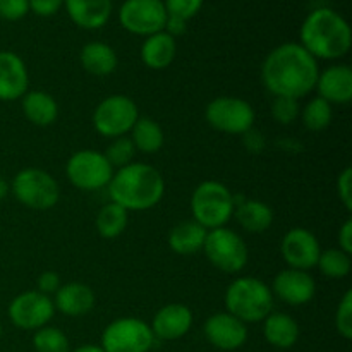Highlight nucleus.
Returning a JSON list of instances; mask_svg holds the SVG:
<instances>
[{
  "label": "nucleus",
  "instance_id": "nucleus-1",
  "mask_svg": "<svg viewBox=\"0 0 352 352\" xmlns=\"http://www.w3.org/2000/svg\"><path fill=\"white\" fill-rule=\"evenodd\" d=\"M318 62L299 43H282L265 57L261 81L274 96L302 98L315 89Z\"/></svg>",
  "mask_w": 352,
  "mask_h": 352
},
{
  "label": "nucleus",
  "instance_id": "nucleus-2",
  "mask_svg": "<svg viewBox=\"0 0 352 352\" xmlns=\"http://www.w3.org/2000/svg\"><path fill=\"white\" fill-rule=\"evenodd\" d=\"M109 196L127 212H144L162 201L165 181L160 172L146 164H129L113 172Z\"/></svg>",
  "mask_w": 352,
  "mask_h": 352
},
{
  "label": "nucleus",
  "instance_id": "nucleus-3",
  "mask_svg": "<svg viewBox=\"0 0 352 352\" xmlns=\"http://www.w3.org/2000/svg\"><path fill=\"white\" fill-rule=\"evenodd\" d=\"M301 47L315 58L336 60L349 54L351 26L337 10L318 7L306 16L301 26Z\"/></svg>",
  "mask_w": 352,
  "mask_h": 352
},
{
  "label": "nucleus",
  "instance_id": "nucleus-4",
  "mask_svg": "<svg viewBox=\"0 0 352 352\" xmlns=\"http://www.w3.org/2000/svg\"><path fill=\"white\" fill-rule=\"evenodd\" d=\"M226 308L243 323L263 322L274 308V294L260 278L241 277L227 287Z\"/></svg>",
  "mask_w": 352,
  "mask_h": 352
},
{
  "label": "nucleus",
  "instance_id": "nucleus-5",
  "mask_svg": "<svg viewBox=\"0 0 352 352\" xmlns=\"http://www.w3.org/2000/svg\"><path fill=\"white\" fill-rule=\"evenodd\" d=\"M236 198L226 184L219 181H205L191 196V212L195 222L206 230L226 227L234 215Z\"/></svg>",
  "mask_w": 352,
  "mask_h": 352
},
{
  "label": "nucleus",
  "instance_id": "nucleus-6",
  "mask_svg": "<svg viewBox=\"0 0 352 352\" xmlns=\"http://www.w3.org/2000/svg\"><path fill=\"white\" fill-rule=\"evenodd\" d=\"M10 191L21 205L38 212L54 208L60 198L58 182L54 175L41 168H23L17 172L10 184Z\"/></svg>",
  "mask_w": 352,
  "mask_h": 352
},
{
  "label": "nucleus",
  "instance_id": "nucleus-7",
  "mask_svg": "<svg viewBox=\"0 0 352 352\" xmlns=\"http://www.w3.org/2000/svg\"><path fill=\"white\" fill-rule=\"evenodd\" d=\"M201 251L213 267L226 274H237L243 270L250 256L243 237L227 227L208 230Z\"/></svg>",
  "mask_w": 352,
  "mask_h": 352
},
{
  "label": "nucleus",
  "instance_id": "nucleus-8",
  "mask_svg": "<svg viewBox=\"0 0 352 352\" xmlns=\"http://www.w3.org/2000/svg\"><path fill=\"white\" fill-rule=\"evenodd\" d=\"M138 119V105L126 95L107 96L93 112V126L96 133L112 140L131 133Z\"/></svg>",
  "mask_w": 352,
  "mask_h": 352
},
{
  "label": "nucleus",
  "instance_id": "nucleus-9",
  "mask_svg": "<svg viewBox=\"0 0 352 352\" xmlns=\"http://www.w3.org/2000/svg\"><path fill=\"white\" fill-rule=\"evenodd\" d=\"M155 344L151 327L140 318H119L102 333L105 352H150Z\"/></svg>",
  "mask_w": 352,
  "mask_h": 352
},
{
  "label": "nucleus",
  "instance_id": "nucleus-10",
  "mask_svg": "<svg viewBox=\"0 0 352 352\" xmlns=\"http://www.w3.org/2000/svg\"><path fill=\"white\" fill-rule=\"evenodd\" d=\"M65 174L74 188L82 191H96L109 186L113 168L105 155L100 151L81 150L76 151L67 160Z\"/></svg>",
  "mask_w": 352,
  "mask_h": 352
},
{
  "label": "nucleus",
  "instance_id": "nucleus-11",
  "mask_svg": "<svg viewBox=\"0 0 352 352\" xmlns=\"http://www.w3.org/2000/svg\"><path fill=\"white\" fill-rule=\"evenodd\" d=\"M206 122L226 134H244L253 129L254 110L237 96H219L206 105Z\"/></svg>",
  "mask_w": 352,
  "mask_h": 352
},
{
  "label": "nucleus",
  "instance_id": "nucleus-12",
  "mask_svg": "<svg viewBox=\"0 0 352 352\" xmlns=\"http://www.w3.org/2000/svg\"><path fill=\"white\" fill-rule=\"evenodd\" d=\"M167 16L164 0H124L119 9L120 26L144 38L164 31Z\"/></svg>",
  "mask_w": 352,
  "mask_h": 352
},
{
  "label": "nucleus",
  "instance_id": "nucleus-13",
  "mask_svg": "<svg viewBox=\"0 0 352 352\" xmlns=\"http://www.w3.org/2000/svg\"><path fill=\"white\" fill-rule=\"evenodd\" d=\"M55 306L50 296L40 291H28L16 296L9 305V318L17 329L38 330L54 318Z\"/></svg>",
  "mask_w": 352,
  "mask_h": 352
},
{
  "label": "nucleus",
  "instance_id": "nucleus-14",
  "mask_svg": "<svg viewBox=\"0 0 352 352\" xmlns=\"http://www.w3.org/2000/svg\"><path fill=\"white\" fill-rule=\"evenodd\" d=\"M280 251L289 268L305 272L315 268L322 254V248L315 234L302 227H296L285 234Z\"/></svg>",
  "mask_w": 352,
  "mask_h": 352
},
{
  "label": "nucleus",
  "instance_id": "nucleus-15",
  "mask_svg": "<svg viewBox=\"0 0 352 352\" xmlns=\"http://www.w3.org/2000/svg\"><path fill=\"white\" fill-rule=\"evenodd\" d=\"M315 278L308 272L296 270V268L278 272L272 284V294L291 306L308 305L315 298Z\"/></svg>",
  "mask_w": 352,
  "mask_h": 352
},
{
  "label": "nucleus",
  "instance_id": "nucleus-16",
  "mask_svg": "<svg viewBox=\"0 0 352 352\" xmlns=\"http://www.w3.org/2000/svg\"><path fill=\"white\" fill-rule=\"evenodd\" d=\"M205 337L220 351H236L248 340L246 323L230 313H215L205 322Z\"/></svg>",
  "mask_w": 352,
  "mask_h": 352
},
{
  "label": "nucleus",
  "instance_id": "nucleus-17",
  "mask_svg": "<svg viewBox=\"0 0 352 352\" xmlns=\"http://www.w3.org/2000/svg\"><path fill=\"white\" fill-rule=\"evenodd\" d=\"M30 76L26 64L17 54L0 52V102H14L26 95Z\"/></svg>",
  "mask_w": 352,
  "mask_h": 352
},
{
  "label": "nucleus",
  "instance_id": "nucleus-18",
  "mask_svg": "<svg viewBox=\"0 0 352 352\" xmlns=\"http://www.w3.org/2000/svg\"><path fill=\"white\" fill-rule=\"evenodd\" d=\"M155 339L177 340L184 337L192 327V311L184 305H167L158 309L151 322Z\"/></svg>",
  "mask_w": 352,
  "mask_h": 352
},
{
  "label": "nucleus",
  "instance_id": "nucleus-19",
  "mask_svg": "<svg viewBox=\"0 0 352 352\" xmlns=\"http://www.w3.org/2000/svg\"><path fill=\"white\" fill-rule=\"evenodd\" d=\"M315 88L320 98L329 102L330 105L332 103H339V105L349 103L352 100L351 67L346 64L330 65L325 71L320 72Z\"/></svg>",
  "mask_w": 352,
  "mask_h": 352
},
{
  "label": "nucleus",
  "instance_id": "nucleus-20",
  "mask_svg": "<svg viewBox=\"0 0 352 352\" xmlns=\"http://www.w3.org/2000/svg\"><path fill=\"white\" fill-rule=\"evenodd\" d=\"M67 16L82 30H100L112 14V0H64Z\"/></svg>",
  "mask_w": 352,
  "mask_h": 352
},
{
  "label": "nucleus",
  "instance_id": "nucleus-21",
  "mask_svg": "<svg viewBox=\"0 0 352 352\" xmlns=\"http://www.w3.org/2000/svg\"><path fill=\"white\" fill-rule=\"evenodd\" d=\"M54 306L55 309L71 318L85 316L95 306V292L81 282H69V284L60 285L55 292Z\"/></svg>",
  "mask_w": 352,
  "mask_h": 352
},
{
  "label": "nucleus",
  "instance_id": "nucleus-22",
  "mask_svg": "<svg viewBox=\"0 0 352 352\" xmlns=\"http://www.w3.org/2000/svg\"><path fill=\"white\" fill-rule=\"evenodd\" d=\"M175 52H177L175 38H172L165 31H160V33L146 36V40L141 45L140 55L146 67L153 69V71H162L174 62Z\"/></svg>",
  "mask_w": 352,
  "mask_h": 352
},
{
  "label": "nucleus",
  "instance_id": "nucleus-23",
  "mask_svg": "<svg viewBox=\"0 0 352 352\" xmlns=\"http://www.w3.org/2000/svg\"><path fill=\"white\" fill-rule=\"evenodd\" d=\"M263 336L277 349H291L299 339V325L285 313H270L263 320Z\"/></svg>",
  "mask_w": 352,
  "mask_h": 352
},
{
  "label": "nucleus",
  "instance_id": "nucleus-24",
  "mask_svg": "<svg viewBox=\"0 0 352 352\" xmlns=\"http://www.w3.org/2000/svg\"><path fill=\"white\" fill-rule=\"evenodd\" d=\"M234 217L237 223L250 234H261L274 223V212L270 206L258 199H244L243 203H236Z\"/></svg>",
  "mask_w": 352,
  "mask_h": 352
},
{
  "label": "nucleus",
  "instance_id": "nucleus-25",
  "mask_svg": "<svg viewBox=\"0 0 352 352\" xmlns=\"http://www.w3.org/2000/svg\"><path fill=\"white\" fill-rule=\"evenodd\" d=\"M79 60L86 72L93 76H109L117 69V54L103 41H89L82 47Z\"/></svg>",
  "mask_w": 352,
  "mask_h": 352
},
{
  "label": "nucleus",
  "instance_id": "nucleus-26",
  "mask_svg": "<svg viewBox=\"0 0 352 352\" xmlns=\"http://www.w3.org/2000/svg\"><path fill=\"white\" fill-rule=\"evenodd\" d=\"M206 232L208 230L195 220L181 222L168 232V246L177 254H195L203 250Z\"/></svg>",
  "mask_w": 352,
  "mask_h": 352
},
{
  "label": "nucleus",
  "instance_id": "nucleus-27",
  "mask_svg": "<svg viewBox=\"0 0 352 352\" xmlns=\"http://www.w3.org/2000/svg\"><path fill=\"white\" fill-rule=\"evenodd\" d=\"M23 112L31 124L47 127L57 120L58 105L54 96L45 91H26L23 96Z\"/></svg>",
  "mask_w": 352,
  "mask_h": 352
},
{
  "label": "nucleus",
  "instance_id": "nucleus-28",
  "mask_svg": "<svg viewBox=\"0 0 352 352\" xmlns=\"http://www.w3.org/2000/svg\"><path fill=\"white\" fill-rule=\"evenodd\" d=\"M131 141L141 153H157L164 146V131L150 117H140L131 129Z\"/></svg>",
  "mask_w": 352,
  "mask_h": 352
},
{
  "label": "nucleus",
  "instance_id": "nucleus-29",
  "mask_svg": "<svg viewBox=\"0 0 352 352\" xmlns=\"http://www.w3.org/2000/svg\"><path fill=\"white\" fill-rule=\"evenodd\" d=\"M129 222V212L117 203L110 201L102 206L96 215V230L103 239H116L126 230Z\"/></svg>",
  "mask_w": 352,
  "mask_h": 352
},
{
  "label": "nucleus",
  "instance_id": "nucleus-30",
  "mask_svg": "<svg viewBox=\"0 0 352 352\" xmlns=\"http://www.w3.org/2000/svg\"><path fill=\"white\" fill-rule=\"evenodd\" d=\"M316 267H318L320 272L329 278H346L347 275L351 274V254L339 250V248L322 251Z\"/></svg>",
  "mask_w": 352,
  "mask_h": 352
},
{
  "label": "nucleus",
  "instance_id": "nucleus-31",
  "mask_svg": "<svg viewBox=\"0 0 352 352\" xmlns=\"http://www.w3.org/2000/svg\"><path fill=\"white\" fill-rule=\"evenodd\" d=\"M302 124L308 131L313 133H318V131H325L330 126L333 117L332 105L329 102H325L323 98L316 96L311 102L306 103V107L301 112Z\"/></svg>",
  "mask_w": 352,
  "mask_h": 352
},
{
  "label": "nucleus",
  "instance_id": "nucleus-32",
  "mask_svg": "<svg viewBox=\"0 0 352 352\" xmlns=\"http://www.w3.org/2000/svg\"><path fill=\"white\" fill-rule=\"evenodd\" d=\"M33 347L36 352H69V339L55 327H43L34 333Z\"/></svg>",
  "mask_w": 352,
  "mask_h": 352
},
{
  "label": "nucleus",
  "instance_id": "nucleus-33",
  "mask_svg": "<svg viewBox=\"0 0 352 352\" xmlns=\"http://www.w3.org/2000/svg\"><path fill=\"white\" fill-rule=\"evenodd\" d=\"M134 153H136V148H134L131 138L120 136L116 138L112 143L109 144V148L105 150V158L109 160V164L112 165V168H122L126 165L133 164Z\"/></svg>",
  "mask_w": 352,
  "mask_h": 352
},
{
  "label": "nucleus",
  "instance_id": "nucleus-34",
  "mask_svg": "<svg viewBox=\"0 0 352 352\" xmlns=\"http://www.w3.org/2000/svg\"><path fill=\"white\" fill-rule=\"evenodd\" d=\"M301 110H299V103L296 98H287V96H275L274 103H272V116L278 124H289L294 122L299 117Z\"/></svg>",
  "mask_w": 352,
  "mask_h": 352
},
{
  "label": "nucleus",
  "instance_id": "nucleus-35",
  "mask_svg": "<svg viewBox=\"0 0 352 352\" xmlns=\"http://www.w3.org/2000/svg\"><path fill=\"white\" fill-rule=\"evenodd\" d=\"M336 329L346 340L352 339V292L347 291L340 299L336 313Z\"/></svg>",
  "mask_w": 352,
  "mask_h": 352
},
{
  "label": "nucleus",
  "instance_id": "nucleus-36",
  "mask_svg": "<svg viewBox=\"0 0 352 352\" xmlns=\"http://www.w3.org/2000/svg\"><path fill=\"white\" fill-rule=\"evenodd\" d=\"M203 2L205 0H164V6L167 9L168 16L189 21L201 10Z\"/></svg>",
  "mask_w": 352,
  "mask_h": 352
},
{
  "label": "nucleus",
  "instance_id": "nucleus-37",
  "mask_svg": "<svg viewBox=\"0 0 352 352\" xmlns=\"http://www.w3.org/2000/svg\"><path fill=\"white\" fill-rule=\"evenodd\" d=\"M30 12V0H0V17L6 21H19Z\"/></svg>",
  "mask_w": 352,
  "mask_h": 352
},
{
  "label": "nucleus",
  "instance_id": "nucleus-38",
  "mask_svg": "<svg viewBox=\"0 0 352 352\" xmlns=\"http://www.w3.org/2000/svg\"><path fill=\"white\" fill-rule=\"evenodd\" d=\"M337 192H339V199L342 205L346 206L347 212L352 210V168L347 167L340 172L339 179H337Z\"/></svg>",
  "mask_w": 352,
  "mask_h": 352
},
{
  "label": "nucleus",
  "instance_id": "nucleus-39",
  "mask_svg": "<svg viewBox=\"0 0 352 352\" xmlns=\"http://www.w3.org/2000/svg\"><path fill=\"white\" fill-rule=\"evenodd\" d=\"M64 6V0H30V10L40 17H50Z\"/></svg>",
  "mask_w": 352,
  "mask_h": 352
},
{
  "label": "nucleus",
  "instance_id": "nucleus-40",
  "mask_svg": "<svg viewBox=\"0 0 352 352\" xmlns=\"http://www.w3.org/2000/svg\"><path fill=\"white\" fill-rule=\"evenodd\" d=\"M60 285V277H58V274H55V272H43V274L38 277V289H40L41 294L45 296L55 294Z\"/></svg>",
  "mask_w": 352,
  "mask_h": 352
},
{
  "label": "nucleus",
  "instance_id": "nucleus-41",
  "mask_svg": "<svg viewBox=\"0 0 352 352\" xmlns=\"http://www.w3.org/2000/svg\"><path fill=\"white\" fill-rule=\"evenodd\" d=\"M186 28H188V21L181 19V17L175 16H167V21H165V33L170 34L172 38L181 36V34L186 33Z\"/></svg>",
  "mask_w": 352,
  "mask_h": 352
},
{
  "label": "nucleus",
  "instance_id": "nucleus-42",
  "mask_svg": "<svg viewBox=\"0 0 352 352\" xmlns=\"http://www.w3.org/2000/svg\"><path fill=\"white\" fill-rule=\"evenodd\" d=\"M339 250L352 253V220L347 219L339 230Z\"/></svg>",
  "mask_w": 352,
  "mask_h": 352
},
{
  "label": "nucleus",
  "instance_id": "nucleus-43",
  "mask_svg": "<svg viewBox=\"0 0 352 352\" xmlns=\"http://www.w3.org/2000/svg\"><path fill=\"white\" fill-rule=\"evenodd\" d=\"M9 189L10 188H9V184H7V181L2 177V175H0V201H2L7 195H9Z\"/></svg>",
  "mask_w": 352,
  "mask_h": 352
},
{
  "label": "nucleus",
  "instance_id": "nucleus-44",
  "mask_svg": "<svg viewBox=\"0 0 352 352\" xmlns=\"http://www.w3.org/2000/svg\"><path fill=\"white\" fill-rule=\"evenodd\" d=\"M74 352H105V351H103L100 346H81Z\"/></svg>",
  "mask_w": 352,
  "mask_h": 352
},
{
  "label": "nucleus",
  "instance_id": "nucleus-45",
  "mask_svg": "<svg viewBox=\"0 0 352 352\" xmlns=\"http://www.w3.org/2000/svg\"><path fill=\"white\" fill-rule=\"evenodd\" d=\"M0 339H2V323H0Z\"/></svg>",
  "mask_w": 352,
  "mask_h": 352
}]
</instances>
